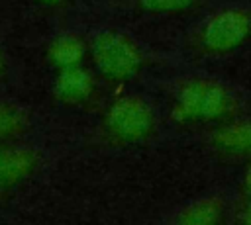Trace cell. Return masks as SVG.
I'll list each match as a JSON object with an SVG mask.
<instances>
[{
    "label": "cell",
    "mask_w": 251,
    "mask_h": 225,
    "mask_svg": "<svg viewBox=\"0 0 251 225\" xmlns=\"http://www.w3.org/2000/svg\"><path fill=\"white\" fill-rule=\"evenodd\" d=\"M39 4H45V6H59V4H65L67 0H35Z\"/></svg>",
    "instance_id": "15"
},
{
    "label": "cell",
    "mask_w": 251,
    "mask_h": 225,
    "mask_svg": "<svg viewBox=\"0 0 251 225\" xmlns=\"http://www.w3.org/2000/svg\"><path fill=\"white\" fill-rule=\"evenodd\" d=\"M39 166V155L33 147L18 141L0 145V194H8L33 176Z\"/></svg>",
    "instance_id": "5"
},
{
    "label": "cell",
    "mask_w": 251,
    "mask_h": 225,
    "mask_svg": "<svg viewBox=\"0 0 251 225\" xmlns=\"http://www.w3.org/2000/svg\"><path fill=\"white\" fill-rule=\"evenodd\" d=\"M224 200L218 196H208V198H200L196 202H192L190 205H186L180 215H178V223L182 225H212L218 223L224 215Z\"/></svg>",
    "instance_id": "9"
},
{
    "label": "cell",
    "mask_w": 251,
    "mask_h": 225,
    "mask_svg": "<svg viewBox=\"0 0 251 225\" xmlns=\"http://www.w3.org/2000/svg\"><path fill=\"white\" fill-rule=\"evenodd\" d=\"M243 188H245V192H249V194H251V158H249V162H247V166H245V174H243Z\"/></svg>",
    "instance_id": "12"
},
{
    "label": "cell",
    "mask_w": 251,
    "mask_h": 225,
    "mask_svg": "<svg viewBox=\"0 0 251 225\" xmlns=\"http://www.w3.org/2000/svg\"><path fill=\"white\" fill-rule=\"evenodd\" d=\"M212 143L227 155H251V121H235L220 127Z\"/></svg>",
    "instance_id": "8"
},
{
    "label": "cell",
    "mask_w": 251,
    "mask_h": 225,
    "mask_svg": "<svg viewBox=\"0 0 251 225\" xmlns=\"http://www.w3.org/2000/svg\"><path fill=\"white\" fill-rule=\"evenodd\" d=\"M88 51L98 72L104 78L116 82H124L137 74L143 63V55L137 43L122 31H100L92 39Z\"/></svg>",
    "instance_id": "2"
},
{
    "label": "cell",
    "mask_w": 251,
    "mask_h": 225,
    "mask_svg": "<svg viewBox=\"0 0 251 225\" xmlns=\"http://www.w3.org/2000/svg\"><path fill=\"white\" fill-rule=\"evenodd\" d=\"M106 133L120 143H137L155 131V113L139 96L118 98L104 115Z\"/></svg>",
    "instance_id": "3"
},
{
    "label": "cell",
    "mask_w": 251,
    "mask_h": 225,
    "mask_svg": "<svg viewBox=\"0 0 251 225\" xmlns=\"http://www.w3.org/2000/svg\"><path fill=\"white\" fill-rule=\"evenodd\" d=\"M6 53H4V49L0 47V78H2V74L6 72Z\"/></svg>",
    "instance_id": "14"
},
{
    "label": "cell",
    "mask_w": 251,
    "mask_h": 225,
    "mask_svg": "<svg viewBox=\"0 0 251 225\" xmlns=\"http://www.w3.org/2000/svg\"><path fill=\"white\" fill-rule=\"evenodd\" d=\"M86 53H88V45L76 33H61L53 37L47 45V61L57 70L82 65Z\"/></svg>",
    "instance_id": "7"
},
{
    "label": "cell",
    "mask_w": 251,
    "mask_h": 225,
    "mask_svg": "<svg viewBox=\"0 0 251 225\" xmlns=\"http://www.w3.org/2000/svg\"><path fill=\"white\" fill-rule=\"evenodd\" d=\"M29 125V117L22 106L10 100H0V145L18 141Z\"/></svg>",
    "instance_id": "10"
},
{
    "label": "cell",
    "mask_w": 251,
    "mask_h": 225,
    "mask_svg": "<svg viewBox=\"0 0 251 225\" xmlns=\"http://www.w3.org/2000/svg\"><path fill=\"white\" fill-rule=\"evenodd\" d=\"M198 0H139V6L153 14H178L190 10Z\"/></svg>",
    "instance_id": "11"
},
{
    "label": "cell",
    "mask_w": 251,
    "mask_h": 225,
    "mask_svg": "<svg viewBox=\"0 0 251 225\" xmlns=\"http://www.w3.org/2000/svg\"><path fill=\"white\" fill-rule=\"evenodd\" d=\"M231 110L233 98L224 84L208 78H192L178 88L171 117L180 123H208L227 117Z\"/></svg>",
    "instance_id": "1"
},
{
    "label": "cell",
    "mask_w": 251,
    "mask_h": 225,
    "mask_svg": "<svg viewBox=\"0 0 251 225\" xmlns=\"http://www.w3.org/2000/svg\"><path fill=\"white\" fill-rule=\"evenodd\" d=\"M53 94L67 106L84 104L94 94V76L82 65L61 68L53 82Z\"/></svg>",
    "instance_id": "6"
},
{
    "label": "cell",
    "mask_w": 251,
    "mask_h": 225,
    "mask_svg": "<svg viewBox=\"0 0 251 225\" xmlns=\"http://www.w3.org/2000/svg\"><path fill=\"white\" fill-rule=\"evenodd\" d=\"M241 221L243 223H251V200L247 202V205H245V209L241 213Z\"/></svg>",
    "instance_id": "13"
},
{
    "label": "cell",
    "mask_w": 251,
    "mask_h": 225,
    "mask_svg": "<svg viewBox=\"0 0 251 225\" xmlns=\"http://www.w3.org/2000/svg\"><path fill=\"white\" fill-rule=\"evenodd\" d=\"M251 35V12L243 8H226L208 18L200 27L196 41L206 53H227L245 43Z\"/></svg>",
    "instance_id": "4"
}]
</instances>
